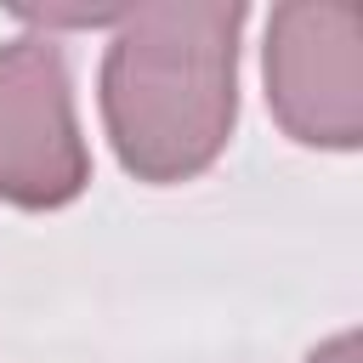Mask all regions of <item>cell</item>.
I'll list each match as a JSON object with an SVG mask.
<instances>
[{
  "mask_svg": "<svg viewBox=\"0 0 363 363\" xmlns=\"http://www.w3.org/2000/svg\"><path fill=\"white\" fill-rule=\"evenodd\" d=\"M244 0L125 6L102 51L96 102L125 176L176 187L204 176L238 125V34Z\"/></svg>",
  "mask_w": 363,
  "mask_h": 363,
  "instance_id": "1",
  "label": "cell"
},
{
  "mask_svg": "<svg viewBox=\"0 0 363 363\" xmlns=\"http://www.w3.org/2000/svg\"><path fill=\"white\" fill-rule=\"evenodd\" d=\"M261 79L289 142L352 153L363 142V11L346 0L272 6Z\"/></svg>",
  "mask_w": 363,
  "mask_h": 363,
  "instance_id": "2",
  "label": "cell"
},
{
  "mask_svg": "<svg viewBox=\"0 0 363 363\" xmlns=\"http://www.w3.org/2000/svg\"><path fill=\"white\" fill-rule=\"evenodd\" d=\"M91 187V147L74 113V74L57 34L0 45V199L62 210Z\"/></svg>",
  "mask_w": 363,
  "mask_h": 363,
  "instance_id": "3",
  "label": "cell"
},
{
  "mask_svg": "<svg viewBox=\"0 0 363 363\" xmlns=\"http://www.w3.org/2000/svg\"><path fill=\"white\" fill-rule=\"evenodd\" d=\"M352 352H357V340L352 335H340V340H329V346H318L306 363H352Z\"/></svg>",
  "mask_w": 363,
  "mask_h": 363,
  "instance_id": "4",
  "label": "cell"
}]
</instances>
